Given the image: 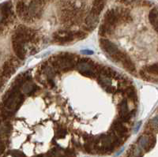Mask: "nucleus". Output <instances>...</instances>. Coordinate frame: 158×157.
<instances>
[{
	"instance_id": "nucleus-1",
	"label": "nucleus",
	"mask_w": 158,
	"mask_h": 157,
	"mask_svg": "<svg viewBox=\"0 0 158 157\" xmlns=\"http://www.w3.org/2000/svg\"><path fill=\"white\" fill-rule=\"evenodd\" d=\"M35 36L36 34L32 29L27 28L25 25H18L15 34L13 35L12 43L14 51L19 59H25L26 53L25 45L32 41Z\"/></svg>"
},
{
	"instance_id": "nucleus-2",
	"label": "nucleus",
	"mask_w": 158,
	"mask_h": 157,
	"mask_svg": "<svg viewBox=\"0 0 158 157\" xmlns=\"http://www.w3.org/2000/svg\"><path fill=\"white\" fill-rule=\"evenodd\" d=\"M51 63L56 69L67 71V70H71L72 68L74 67L75 59L73 54L65 53L63 55L55 57L51 61Z\"/></svg>"
},
{
	"instance_id": "nucleus-3",
	"label": "nucleus",
	"mask_w": 158,
	"mask_h": 157,
	"mask_svg": "<svg viewBox=\"0 0 158 157\" xmlns=\"http://www.w3.org/2000/svg\"><path fill=\"white\" fill-rule=\"evenodd\" d=\"M23 101V96L20 93L18 87H15L4 97L3 103L5 107L9 110L18 109Z\"/></svg>"
},
{
	"instance_id": "nucleus-4",
	"label": "nucleus",
	"mask_w": 158,
	"mask_h": 157,
	"mask_svg": "<svg viewBox=\"0 0 158 157\" xmlns=\"http://www.w3.org/2000/svg\"><path fill=\"white\" fill-rule=\"evenodd\" d=\"M101 48L108 54V56L115 62H119L123 52L118 48V47L107 39H101L100 40Z\"/></svg>"
},
{
	"instance_id": "nucleus-5",
	"label": "nucleus",
	"mask_w": 158,
	"mask_h": 157,
	"mask_svg": "<svg viewBox=\"0 0 158 157\" xmlns=\"http://www.w3.org/2000/svg\"><path fill=\"white\" fill-rule=\"evenodd\" d=\"M75 39L74 32H70L67 30H60L57 31L53 34V39L59 44H66L70 42L74 41Z\"/></svg>"
},
{
	"instance_id": "nucleus-6",
	"label": "nucleus",
	"mask_w": 158,
	"mask_h": 157,
	"mask_svg": "<svg viewBox=\"0 0 158 157\" xmlns=\"http://www.w3.org/2000/svg\"><path fill=\"white\" fill-rule=\"evenodd\" d=\"M91 60L82 61L77 63V70L81 74L86 76L89 77H94L96 76L95 68H94L93 63L90 62Z\"/></svg>"
},
{
	"instance_id": "nucleus-7",
	"label": "nucleus",
	"mask_w": 158,
	"mask_h": 157,
	"mask_svg": "<svg viewBox=\"0 0 158 157\" xmlns=\"http://www.w3.org/2000/svg\"><path fill=\"white\" fill-rule=\"evenodd\" d=\"M11 15H12V10H11L10 3L6 2L0 6V29H1V25L9 20Z\"/></svg>"
},
{
	"instance_id": "nucleus-8",
	"label": "nucleus",
	"mask_w": 158,
	"mask_h": 157,
	"mask_svg": "<svg viewBox=\"0 0 158 157\" xmlns=\"http://www.w3.org/2000/svg\"><path fill=\"white\" fill-rule=\"evenodd\" d=\"M17 70L15 62L14 60L7 61L2 66V76L6 78H10Z\"/></svg>"
},
{
	"instance_id": "nucleus-9",
	"label": "nucleus",
	"mask_w": 158,
	"mask_h": 157,
	"mask_svg": "<svg viewBox=\"0 0 158 157\" xmlns=\"http://www.w3.org/2000/svg\"><path fill=\"white\" fill-rule=\"evenodd\" d=\"M119 63H122L123 67L126 69L127 70L131 73H135L136 72V68H135V63H133V61L131 60V58L127 55L126 53L123 54L122 57H121Z\"/></svg>"
},
{
	"instance_id": "nucleus-10",
	"label": "nucleus",
	"mask_w": 158,
	"mask_h": 157,
	"mask_svg": "<svg viewBox=\"0 0 158 157\" xmlns=\"http://www.w3.org/2000/svg\"><path fill=\"white\" fill-rule=\"evenodd\" d=\"M104 4H105V0H94L93 8L91 10V14L97 17L98 16L104 9Z\"/></svg>"
},
{
	"instance_id": "nucleus-11",
	"label": "nucleus",
	"mask_w": 158,
	"mask_h": 157,
	"mask_svg": "<svg viewBox=\"0 0 158 157\" xmlns=\"http://www.w3.org/2000/svg\"><path fill=\"white\" fill-rule=\"evenodd\" d=\"M149 19L151 25H153V27L155 29V30L157 31L158 29V13L156 7L153 8V10H151L150 13L149 15Z\"/></svg>"
},
{
	"instance_id": "nucleus-12",
	"label": "nucleus",
	"mask_w": 158,
	"mask_h": 157,
	"mask_svg": "<svg viewBox=\"0 0 158 157\" xmlns=\"http://www.w3.org/2000/svg\"><path fill=\"white\" fill-rule=\"evenodd\" d=\"M120 114L121 117L123 120L125 121H127L128 118H130L129 115V111H128V107H127V103L126 100H123L122 102V104H121V107H120Z\"/></svg>"
},
{
	"instance_id": "nucleus-13",
	"label": "nucleus",
	"mask_w": 158,
	"mask_h": 157,
	"mask_svg": "<svg viewBox=\"0 0 158 157\" xmlns=\"http://www.w3.org/2000/svg\"><path fill=\"white\" fill-rule=\"evenodd\" d=\"M139 145H141L142 148H145L146 150L152 147L153 143H152L151 138H149V136H142L140 140H139Z\"/></svg>"
},
{
	"instance_id": "nucleus-14",
	"label": "nucleus",
	"mask_w": 158,
	"mask_h": 157,
	"mask_svg": "<svg viewBox=\"0 0 158 157\" xmlns=\"http://www.w3.org/2000/svg\"><path fill=\"white\" fill-rule=\"evenodd\" d=\"M114 128H115V130L117 134L119 136H124L126 135V134L127 133V129L124 126L122 123L120 122H115L113 125Z\"/></svg>"
},
{
	"instance_id": "nucleus-15",
	"label": "nucleus",
	"mask_w": 158,
	"mask_h": 157,
	"mask_svg": "<svg viewBox=\"0 0 158 157\" xmlns=\"http://www.w3.org/2000/svg\"><path fill=\"white\" fill-rule=\"evenodd\" d=\"M142 70L146 72V73L151 75V76H155V77L157 76L158 68H157V64H156V63L151 65V66H146V67L143 68Z\"/></svg>"
},
{
	"instance_id": "nucleus-16",
	"label": "nucleus",
	"mask_w": 158,
	"mask_h": 157,
	"mask_svg": "<svg viewBox=\"0 0 158 157\" xmlns=\"http://www.w3.org/2000/svg\"><path fill=\"white\" fill-rule=\"evenodd\" d=\"M127 94L128 97L131 98V100H135V99H136V93H135V89H133L132 87L128 88L127 90Z\"/></svg>"
},
{
	"instance_id": "nucleus-17",
	"label": "nucleus",
	"mask_w": 158,
	"mask_h": 157,
	"mask_svg": "<svg viewBox=\"0 0 158 157\" xmlns=\"http://www.w3.org/2000/svg\"><path fill=\"white\" fill-rule=\"evenodd\" d=\"M12 156L13 157H26L23 152H20V151H14V152H12Z\"/></svg>"
},
{
	"instance_id": "nucleus-18",
	"label": "nucleus",
	"mask_w": 158,
	"mask_h": 157,
	"mask_svg": "<svg viewBox=\"0 0 158 157\" xmlns=\"http://www.w3.org/2000/svg\"><path fill=\"white\" fill-rule=\"evenodd\" d=\"M120 2H123V3H133V2H138V0H119Z\"/></svg>"
},
{
	"instance_id": "nucleus-19",
	"label": "nucleus",
	"mask_w": 158,
	"mask_h": 157,
	"mask_svg": "<svg viewBox=\"0 0 158 157\" xmlns=\"http://www.w3.org/2000/svg\"><path fill=\"white\" fill-rule=\"evenodd\" d=\"M5 149V147H4V145L2 144V141H0V153H2V152L4 151Z\"/></svg>"
},
{
	"instance_id": "nucleus-20",
	"label": "nucleus",
	"mask_w": 158,
	"mask_h": 157,
	"mask_svg": "<svg viewBox=\"0 0 158 157\" xmlns=\"http://www.w3.org/2000/svg\"><path fill=\"white\" fill-rule=\"evenodd\" d=\"M2 120H3V116L0 114V126H1V125H2Z\"/></svg>"
}]
</instances>
